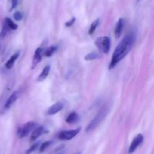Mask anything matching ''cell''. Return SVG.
<instances>
[{"mask_svg": "<svg viewBox=\"0 0 154 154\" xmlns=\"http://www.w3.org/2000/svg\"><path fill=\"white\" fill-rule=\"evenodd\" d=\"M135 41V34L133 32L128 33L116 47L114 52L112 55L109 69H114L117 63L121 61L130 51Z\"/></svg>", "mask_w": 154, "mask_h": 154, "instance_id": "1", "label": "cell"}, {"mask_svg": "<svg viewBox=\"0 0 154 154\" xmlns=\"http://www.w3.org/2000/svg\"><path fill=\"white\" fill-rule=\"evenodd\" d=\"M107 114H108V108H107V107H104L98 113V114L96 115V117L89 123V125H87V128H86V131H87V132H90V131L94 130L95 128L103 121V119H105V116H107Z\"/></svg>", "mask_w": 154, "mask_h": 154, "instance_id": "2", "label": "cell"}, {"mask_svg": "<svg viewBox=\"0 0 154 154\" xmlns=\"http://www.w3.org/2000/svg\"><path fill=\"white\" fill-rule=\"evenodd\" d=\"M95 44L101 52L108 54L111 50V39L109 36H99L96 39Z\"/></svg>", "mask_w": 154, "mask_h": 154, "instance_id": "3", "label": "cell"}, {"mask_svg": "<svg viewBox=\"0 0 154 154\" xmlns=\"http://www.w3.org/2000/svg\"><path fill=\"white\" fill-rule=\"evenodd\" d=\"M38 126V124L35 122H28L23 125L20 128L18 129L17 132V135L19 138H23L26 137L31 131H32L36 127Z\"/></svg>", "mask_w": 154, "mask_h": 154, "instance_id": "4", "label": "cell"}, {"mask_svg": "<svg viewBox=\"0 0 154 154\" xmlns=\"http://www.w3.org/2000/svg\"><path fill=\"white\" fill-rule=\"evenodd\" d=\"M81 131V128H75V129L69 130V131H62L59 133L58 138L63 140H69L75 137L78 133Z\"/></svg>", "mask_w": 154, "mask_h": 154, "instance_id": "5", "label": "cell"}, {"mask_svg": "<svg viewBox=\"0 0 154 154\" xmlns=\"http://www.w3.org/2000/svg\"><path fill=\"white\" fill-rule=\"evenodd\" d=\"M144 141V136L141 134H138V135L135 136L134 137L133 140L131 143L130 146L129 148V154L133 153L135 151V149L140 146V145L142 143V142Z\"/></svg>", "mask_w": 154, "mask_h": 154, "instance_id": "6", "label": "cell"}, {"mask_svg": "<svg viewBox=\"0 0 154 154\" xmlns=\"http://www.w3.org/2000/svg\"><path fill=\"white\" fill-rule=\"evenodd\" d=\"M64 107V104L61 101H58V102L55 103L53 104L52 106L49 107L48 110H47V115L48 116H52V115L57 114V113L61 111Z\"/></svg>", "mask_w": 154, "mask_h": 154, "instance_id": "7", "label": "cell"}, {"mask_svg": "<svg viewBox=\"0 0 154 154\" xmlns=\"http://www.w3.org/2000/svg\"><path fill=\"white\" fill-rule=\"evenodd\" d=\"M20 97V91H14L11 95L9 96V98H8L7 101H6L5 104L4 108L5 110H8L11 107V106L13 105L15 103V101L19 98Z\"/></svg>", "mask_w": 154, "mask_h": 154, "instance_id": "8", "label": "cell"}, {"mask_svg": "<svg viewBox=\"0 0 154 154\" xmlns=\"http://www.w3.org/2000/svg\"><path fill=\"white\" fill-rule=\"evenodd\" d=\"M42 53H43V48L38 47L37 49L35 51L34 55L32 58V69H34L38 63L42 60Z\"/></svg>", "mask_w": 154, "mask_h": 154, "instance_id": "9", "label": "cell"}, {"mask_svg": "<svg viewBox=\"0 0 154 154\" xmlns=\"http://www.w3.org/2000/svg\"><path fill=\"white\" fill-rule=\"evenodd\" d=\"M46 132L45 131V127L42 126V125H39V126H37L34 130L32 131L31 134V137H30V140L31 141H34L36 139L38 138L42 134H43L44 133Z\"/></svg>", "mask_w": 154, "mask_h": 154, "instance_id": "10", "label": "cell"}, {"mask_svg": "<svg viewBox=\"0 0 154 154\" xmlns=\"http://www.w3.org/2000/svg\"><path fill=\"white\" fill-rule=\"evenodd\" d=\"M125 25V21L123 18H120L117 21V24H116L115 30H114V35H115V37L117 39L120 38V36H121L122 32L123 30V27Z\"/></svg>", "mask_w": 154, "mask_h": 154, "instance_id": "11", "label": "cell"}, {"mask_svg": "<svg viewBox=\"0 0 154 154\" xmlns=\"http://www.w3.org/2000/svg\"><path fill=\"white\" fill-rule=\"evenodd\" d=\"M20 56V51H17V52L14 53V54H12L10 58L8 60V61L6 62L5 64V68L7 69H11L12 67L14 66V63L16 62V60H17L18 57H19Z\"/></svg>", "mask_w": 154, "mask_h": 154, "instance_id": "12", "label": "cell"}, {"mask_svg": "<svg viewBox=\"0 0 154 154\" xmlns=\"http://www.w3.org/2000/svg\"><path fill=\"white\" fill-rule=\"evenodd\" d=\"M50 71H51V66H50V65H47V66H45V67L43 68V69H42V72H41V73L39 74L38 76L36 81L37 82L44 81V80H45L48 75H49Z\"/></svg>", "mask_w": 154, "mask_h": 154, "instance_id": "13", "label": "cell"}, {"mask_svg": "<svg viewBox=\"0 0 154 154\" xmlns=\"http://www.w3.org/2000/svg\"><path fill=\"white\" fill-rule=\"evenodd\" d=\"M78 119H79V116L78 113L76 112H72L66 119V122L68 124H74L78 122Z\"/></svg>", "mask_w": 154, "mask_h": 154, "instance_id": "14", "label": "cell"}, {"mask_svg": "<svg viewBox=\"0 0 154 154\" xmlns=\"http://www.w3.org/2000/svg\"><path fill=\"white\" fill-rule=\"evenodd\" d=\"M58 49V46L57 45H51V46L48 47L46 50L44 52V54H45V57H50L56 52Z\"/></svg>", "mask_w": 154, "mask_h": 154, "instance_id": "15", "label": "cell"}, {"mask_svg": "<svg viewBox=\"0 0 154 154\" xmlns=\"http://www.w3.org/2000/svg\"><path fill=\"white\" fill-rule=\"evenodd\" d=\"M5 23L7 24V26L9 27V29H10V30H16L18 28L17 24H15V23L11 19H10V18H6L5 19Z\"/></svg>", "mask_w": 154, "mask_h": 154, "instance_id": "16", "label": "cell"}, {"mask_svg": "<svg viewBox=\"0 0 154 154\" xmlns=\"http://www.w3.org/2000/svg\"><path fill=\"white\" fill-rule=\"evenodd\" d=\"M99 57H100V55H99V53L91 52L87 54V55L84 57V59H85L86 60H90V61H91V60H96V59L99 58Z\"/></svg>", "mask_w": 154, "mask_h": 154, "instance_id": "17", "label": "cell"}, {"mask_svg": "<svg viewBox=\"0 0 154 154\" xmlns=\"http://www.w3.org/2000/svg\"><path fill=\"white\" fill-rule=\"evenodd\" d=\"M99 24V19L95 20V21L92 23L91 25H90V29H89V32H88L89 34L93 35V33H94V32L96 31V29H97Z\"/></svg>", "mask_w": 154, "mask_h": 154, "instance_id": "18", "label": "cell"}, {"mask_svg": "<svg viewBox=\"0 0 154 154\" xmlns=\"http://www.w3.org/2000/svg\"><path fill=\"white\" fill-rule=\"evenodd\" d=\"M10 30L9 27H8L7 24L4 22V24H3V27L2 28L1 32H0V39H3L5 36L7 35V33H8V31Z\"/></svg>", "mask_w": 154, "mask_h": 154, "instance_id": "19", "label": "cell"}, {"mask_svg": "<svg viewBox=\"0 0 154 154\" xmlns=\"http://www.w3.org/2000/svg\"><path fill=\"white\" fill-rule=\"evenodd\" d=\"M51 143H52V141H51V140H48V141H45L44 142V143H42V145L40 146V148H39V151H40L41 152H44L47 148L49 147L50 145H51Z\"/></svg>", "mask_w": 154, "mask_h": 154, "instance_id": "20", "label": "cell"}, {"mask_svg": "<svg viewBox=\"0 0 154 154\" xmlns=\"http://www.w3.org/2000/svg\"><path fill=\"white\" fill-rule=\"evenodd\" d=\"M39 146V143L38 142H37V143H34V144L32 145L31 146H30L29 148L28 149L26 150V154H31L33 152H34L35 150L36 149H37L38 147Z\"/></svg>", "mask_w": 154, "mask_h": 154, "instance_id": "21", "label": "cell"}, {"mask_svg": "<svg viewBox=\"0 0 154 154\" xmlns=\"http://www.w3.org/2000/svg\"><path fill=\"white\" fill-rule=\"evenodd\" d=\"M14 18L15 21H20L23 19V14L20 11H16L14 14Z\"/></svg>", "mask_w": 154, "mask_h": 154, "instance_id": "22", "label": "cell"}, {"mask_svg": "<svg viewBox=\"0 0 154 154\" xmlns=\"http://www.w3.org/2000/svg\"><path fill=\"white\" fill-rule=\"evenodd\" d=\"M18 4V0H10V8H9V11H12L17 7Z\"/></svg>", "mask_w": 154, "mask_h": 154, "instance_id": "23", "label": "cell"}, {"mask_svg": "<svg viewBox=\"0 0 154 154\" xmlns=\"http://www.w3.org/2000/svg\"><path fill=\"white\" fill-rule=\"evenodd\" d=\"M75 21H76V18H72V19L69 20V21L66 22V24H65V26H66V27H71L72 25H73L74 23L75 22Z\"/></svg>", "mask_w": 154, "mask_h": 154, "instance_id": "24", "label": "cell"}, {"mask_svg": "<svg viewBox=\"0 0 154 154\" xmlns=\"http://www.w3.org/2000/svg\"><path fill=\"white\" fill-rule=\"evenodd\" d=\"M140 1V0H137V2H139Z\"/></svg>", "mask_w": 154, "mask_h": 154, "instance_id": "25", "label": "cell"}, {"mask_svg": "<svg viewBox=\"0 0 154 154\" xmlns=\"http://www.w3.org/2000/svg\"><path fill=\"white\" fill-rule=\"evenodd\" d=\"M59 154H62V153H59Z\"/></svg>", "mask_w": 154, "mask_h": 154, "instance_id": "26", "label": "cell"}, {"mask_svg": "<svg viewBox=\"0 0 154 154\" xmlns=\"http://www.w3.org/2000/svg\"><path fill=\"white\" fill-rule=\"evenodd\" d=\"M0 47H1V46H0Z\"/></svg>", "mask_w": 154, "mask_h": 154, "instance_id": "27", "label": "cell"}]
</instances>
